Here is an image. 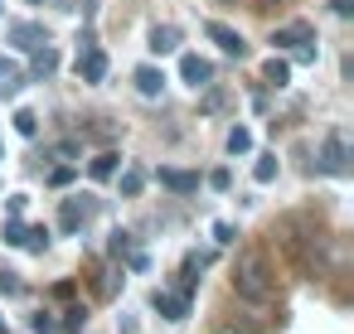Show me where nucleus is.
<instances>
[{
  "mask_svg": "<svg viewBox=\"0 0 354 334\" xmlns=\"http://www.w3.org/2000/svg\"><path fill=\"white\" fill-rule=\"evenodd\" d=\"M214 6H238V0H214Z\"/></svg>",
  "mask_w": 354,
  "mask_h": 334,
  "instance_id": "38",
  "label": "nucleus"
},
{
  "mask_svg": "<svg viewBox=\"0 0 354 334\" xmlns=\"http://www.w3.org/2000/svg\"><path fill=\"white\" fill-rule=\"evenodd\" d=\"M83 136H88V141H112L117 126H83Z\"/></svg>",
  "mask_w": 354,
  "mask_h": 334,
  "instance_id": "30",
  "label": "nucleus"
},
{
  "mask_svg": "<svg viewBox=\"0 0 354 334\" xmlns=\"http://www.w3.org/2000/svg\"><path fill=\"white\" fill-rule=\"evenodd\" d=\"M141 189H146V170H127V175H122V194H127V199H136Z\"/></svg>",
  "mask_w": 354,
  "mask_h": 334,
  "instance_id": "22",
  "label": "nucleus"
},
{
  "mask_svg": "<svg viewBox=\"0 0 354 334\" xmlns=\"http://www.w3.org/2000/svg\"><path fill=\"white\" fill-rule=\"evenodd\" d=\"M25 286H20V271H10V266H0V295H20Z\"/></svg>",
  "mask_w": 354,
  "mask_h": 334,
  "instance_id": "24",
  "label": "nucleus"
},
{
  "mask_svg": "<svg viewBox=\"0 0 354 334\" xmlns=\"http://www.w3.org/2000/svg\"><path fill=\"white\" fill-rule=\"evenodd\" d=\"M160 184L170 194H194L199 189V175H189V170H160Z\"/></svg>",
  "mask_w": 354,
  "mask_h": 334,
  "instance_id": "12",
  "label": "nucleus"
},
{
  "mask_svg": "<svg viewBox=\"0 0 354 334\" xmlns=\"http://www.w3.org/2000/svg\"><path fill=\"white\" fill-rule=\"evenodd\" d=\"M117 291H122V271H117V266H107V271L97 276V295H102V300H112Z\"/></svg>",
  "mask_w": 354,
  "mask_h": 334,
  "instance_id": "18",
  "label": "nucleus"
},
{
  "mask_svg": "<svg viewBox=\"0 0 354 334\" xmlns=\"http://www.w3.org/2000/svg\"><path fill=\"white\" fill-rule=\"evenodd\" d=\"M180 49V30L175 25H156L151 30V54H175Z\"/></svg>",
  "mask_w": 354,
  "mask_h": 334,
  "instance_id": "13",
  "label": "nucleus"
},
{
  "mask_svg": "<svg viewBox=\"0 0 354 334\" xmlns=\"http://www.w3.org/2000/svg\"><path fill=\"white\" fill-rule=\"evenodd\" d=\"M78 78H83V83H102V78H107V54H102L97 44L78 49Z\"/></svg>",
  "mask_w": 354,
  "mask_h": 334,
  "instance_id": "6",
  "label": "nucleus"
},
{
  "mask_svg": "<svg viewBox=\"0 0 354 334\" xmlns=\"http://www.w3.org/2000/svg\"><path fill=\"white\" fill-rule=\"evenodd\" d=\"M330 6H335V15H339V20H349V15H354V0H330Z\"/></svg>",
  "mask_w": 354,
  "mask_h": 334,
  "instance_id": "36",
  "label": "nucleus"
},
{
  "mask_svg": "<svg viewBox=\"0 0 354 334\" xmlns=\"http://www.w3.org/2000/svg\"><path fill=\"white\" fill-rule=\"evenodd\" d=\"M204 35H209V39H214L228 59H248V39H243L238 30H228L223 20H209V25H204Z\"/></svg>",
  "mask_w": 354,
  "mask_h": 334,
  "instance_id": "5",
  "label": "nucleus"
},
{
  "mask_svg": "<svg viewBox=\"0 0 354 334\" xmlns=\"http://www.w3.org/2000/svg\"><path fill=\"white\" fill-rule=\"evenodd\" d=\"M233 291L248 300V305H272L277 295V281H272V266L257 247H243L238 262H233Z\"/></svg>",
  "mask_w": 354,
  "mask_h": 334,
  "instance_id": "1",
  "label": "nucleus"
},
{
  "mask_svg": "<svg viewBox=\"0 0 354 334\" xmlns=\"http://www.w3.org/2000/svg\"><path fill=\"white\" fill-rule=\"evenodd\" d=\"M320 170L335 175V179H344V175L354 170V141H349V126H335V131L325 136V146H320Z\"/></svg>",
  "mask_w": 354,
  "mask_h": 334,
  "instance_id": "2",
  "label": "nucleus"
},
{
  "mask_svg": "<svg viewBox=\"0 0 354 334\" xmlns=\"http://www.w3.org/2000/svg\"><path fill=\"white\" fill-rule=\"evenodd\" d=\"M0 160H6V150H0Z\"/></svg>",
  "mask_w": 354,
  "mask_h": 334,
  "instance_id": "41",
  "label": "nucleus"
},
{
  "mask_svg": "<svg viewBox=\"0 0 354 334\" xmlns=\"http://www.w3.org/2000/svg\"><path fill=\"white\" fill-rule=\"evenodd\" d=\"M20 83H25L20 63H10V59H0V97H15V92H20Z\"/></svg>",
  "mask_w": 354,
  "mask_h": 334,
  "instance_id": "14",
  "label": "nucleus"
},
{
  "mask_svg": "<svg viewBox=\"0 0 354 334\" xmlns=\"http://www.w3.org/2000/svg\"><path fill=\"white\" fill-rule=\"evenodd\" d=\"M248 150H252V131L248 126H233L228 131V155H248Z\"/></svg>",
  "mask_w": 354,
  "mask_h": 334,
  "instance_id": "17",
  "label": "nucleus"
},
{
  "mask_svg": "<svg viewBox=\"0 0 354 334\" xmlns=\"http://www.w3.org/2000/svg\"><path fill=\"white\" fill-rule=\"evenodd\" d=\"M209 184H214V189H228V184H233V175H228V170H214V175H209Z\"/></svg>",
  "mask_w": 354,
  "mask_h": 334,
  "instance_id": "34",
  "label": "nucleus"
},
{
  "mask_svg": "<svg viewBox=\"0 0 354 334\" xmlns=\"http://www.w3.org/2000/svg\"><path fill=\"white\" fill-rule=\"evenodd\" d=\"M223 107H228V92L209 83V92H204V102H199V112H209V117H214V112H223Z\"/></svg>",
  "mask_w": 354,
  "mask_h": 334,
  "instance_id": "20",
  "label": "nucleus"
},
{
  "mask_svg": "<svg viewBox=\"0 0 354 334\" xmlns=\"http://www.w3.org/2000/svg\"><path fill=\"white\" fill-rule=\"evenodd\" d=\"M15 131H20V136H39V117H35L30 107H20V112H15Z\"/></svg>",
  "mask_w": 354,
  "mask_h": 334,
  "instance_id": "21",
  "label": "nucleus"
},
{
  "mask_svg": "<svg viewBox=\"0 0 354 334\" xmlns=\"http://www.w3.org/2000/svg\"><path fill=\"white\" fill-rule=\"evenodd\" d=\"M131 252H136V247H131V233L117 228V233H112V257H131Z\"/></svg>",
  "mask_w": 354,
  "mask_h": 334,
  "instance_id": "26",
  "label": "nucleus"
},
{
  "mask_svg": "<svg viewBox=\"0 0 354 334\" xmlns=\"http://www.w3.org/2000/svg\"><path fill=\"white\" fill-rule=\"evenodd\" d=\"M151 305H156L165 320H185V315H189V295H185V291H156Z\"/></svg>",
  "mask_w": 354,
  "mask_h": 334,
  "instance_id": "8",
  "label": "nucleus"
},
{
  "mask_svg": "<svg viewBox=\"0 0 354 334\" xmlns=\"http://www.w3.org/2000/svg\"><path fill=\"white\" fill-rule=\"evenodd\" d=\"M20 242H25V223L10 218V223H6V247H20Z\"/></svg>",
  "mask_w": 354,
  "mask_h": 334,
  "instance_id": "27",
  "label": "nucleus"
},
{
  "mask_svg": "<svg viewBox=\"0 0 354 334\" xmlns=\"http://www.w3.org/2000/svg\"><path fill=\"white\" fill-rule=\"evenodd\" d=\"M25 204H30L25 194H10V204H6V208H10V218H20V213H25Z\"/></svg>",
  "mask_w": 354,
  "mask_h": 334,
  "instance_id": "35",
  "label": "nucleus"
},
{
  "mask_svg": "<svg viewBox=\"0 0 354 334\" xmlns=\"http://www.w3.org/2000/svg\"><path fill=\"white\" fill-rule=\"evenodd\" d=\"M73 155H78V146H73V141H64V146H54V160H73Z\"/></svg>",
  "mask_w": 354,
  "mask_h": 334,
  "instance_id": "33",
  "label": "nucleus"
},
{
  "mask_svg": "<svg viewBox=\"0 0 354 334\" xmlns=\"http://www.w3.org/2000/svg\"><path fill=\"white\" fill-rule=\"evenodd\" d=\"M6 39H10L15 49H25V54H30V49H39V44H49V30H44L39 20H15V25L6 30Z\"/></svg>",
  "mask_w": 354,
  "mask_h": 334,
  "instance_id": "4",
  "label": "nucleus"
},
{
  "mask_svg": "<svg viewBox=\"0 0 354 334\" xmlns=\"http://www.w3.org/2000/svg\"><path fill=\"white\" fill-rule=\"evenodd\" d=\"M117 165H122V155H117V150H102V155H93V160H88V175H93V179H112V175H117Z\"/></svg>",
  "mask_w": 354,
  "mask_h": 334,
  "instance_id": "15",
  "label": "nucleus"
},
{
  "mask_svg": "<svg viewBox=\"0 0 354 334\" xmlns=\"http://www.w3.org/2000/svg\"><path fill=\"white\" fill-rule=\"evenodd\" d=\"M214 334H257V329H252V324H238V320H223Z\"/></svg>",
  "mask_w": 354,
  "mask_h": 334,
  "instance_id": "31",
  "label": "nucleus"
},
{
  "mask_svg": "<svg viewBox=\"0 0 354 334\" xmlns=\"http://www.w3.org/2000/svg\"><path fill=\"white\" fill-rule=\"evenodd\" d=\"M20 247H30V252H49V228H25V242Z\"/></svg>",
  "mask_w": 354,
  "mask_h": 334,
  "instance_id": "23",
  "label": "nucleus"
},
{
  "mask_svg": "<svg viewBox=\"0 0 354 334\" xmlns=\"http://www.w3.org/2000/svg\"><path fill=\"white\" fill-rule=\"evenodd\" d=\"M131 78H136V92H141V97H160V92H165V73L151 68V63H141Z\"/></svg>",
  "mask_w": 354,
  "mask_h": 334,
  "instance_id": "11",
  "label": "nucleus"
},
{
  "mask_svg": "<svg viewBox=\"0 0 354 334\" xmlns=\"http://www.w3.org/2000/svg\"><path fill=\"white\" fill-rule=\"evenodd\" d=\"M35 6H39V0H35Z\"/></svg>",
  "mask_w": 354,
  "mask_h": 334,
  "instance_id": "43",
  "label": "nucleus"
},
{
  "mask_svg": "<svg viewBox=\"0 0 354 334\" xmlns=\"http://www.w3.org/2000/svg\"><path fill=\"white\" fill-rule=\"evenodd\" d=\"M310 39H315V30H310L306 20H291V25H281V30L272 35L277 49H296V44H310Z\"/></svg>",
  "mask_w": 354,
  "mask_h": 334,
  "instance_id": "9",
  "label": "nucleus"
},
{
  "mask_svg": "<svg viewBox=\"0 0 354 334\" xmlns=\"http://www.w3.org/2000/svg\"><path fill=\"white\" fill-rule=\"evenodd\" d=\"M0 334H10V329H6V315H0Z\"/></svg>",
  "mask_w": 354,
  "mask_h": 334,
  "instance_id": "40",
  "label": "nucleus"
},
{
  "mask_svg": "<svg viewBox=\"0 0 354 334\" xmlns=\"http://www.w3.org/2000/svg\"><path fill=\"white\" fill-rule=\"evenodd\" d=\"M262 78H267V88H286V78H291V63H286V59H267Z\"/></svg>",
  "mask_w": 354,
  "mask_h": 334,
  "instance_id": "16",
  "label": "nucleus"
},
{
  "mask_svg": "<svg viewBox=\"0 0 354 334\" xmlns=\"http://www.w3.org/2000/svg\"><path fill=\"white\" fill-rule=\"evenodd\" d=\"M35 334H64V329H59V320H54V315H44V310H39V315H35Z\"/></svg>",
  "mask_w": 354,
  "mask_h": 334,
  "instance_id": "28",
  "label": "nucleus"
},
{
  "mask_svg": "<svg viewBox=\"0 0 354 334\" xmlns=\"http://www.w3.org/2000/svg\"><path fill=\"white\" fill-rule=\"evenodd\" d=\"M35 54V63H30V78H39V83H49L54 73H59V49H49V44H39V49H30Z\"/></svg>",
  "mask_w": 354,
  "mask_h": 334,
  "instance_id": "10",
  "label": "nucleus"
},
{
  "mask_svg": "<svg viewBox=\"0 0 354 334\" xmlns=\"http://www.w3.org/2000/svg\"><path fill=\"white\" fill-rule=\"evenodd\" d=\"M180 78H185L189 88H209V83H214V63L199 59V54H185V59H180Z\"/></svg>",
  "mask_w": 354,
  "mask_h": 334,
  "instance_id": "7",
  "label": "nucleus"
},
{
  "mask_svg": "<svg viewBox=\"0 0 354 334\" xmlns=\"http://www.w3.org/2000/svg\"><path fill=\"white\" fill-rule=\"evenodd\" d=\"M83 324H88V310H83V305H68V310H64V320H59V329H64V334H78Z\"/></svg>",
  "mask_w": 354,
  "mask_h": 334,
  "instance_id": "19",
  "label": "nucleus"
},
{
  "mask_svg": "<svg viewBox=\"0 0 354 334\" xmlns=\"http://www.w3.org/2000/svg\"><path fill=\"white\" fill-rule=\"evenodd\" d=\"M93 213H97V199H93V194H73V199H64V208H59V228H64V233H83V228L93 223Z\"/></svg>",
  "mask_w": 354,
  "mask_h": 334,
  "instance_id": "3",
  "label": "nucleus"
},
{
  "mask_svg": "<svg viewBox=\"0 0 354 334\" xmlns=\"http://www.w3.org/2000/svg\"><path fill=\"white\" fill-rule=\"evenodd\" d=\"M209 262H214V252H189V257H185V271H204Z\"/></svg>",
  "mask_w": 354,
  "mask_h": 334,
  "instance_id": "29",
  "label": "nucleus"
},
{
  "mask_svg": "<svg viewBox=\"0 0 354 334\" xmlns=\"http://www.w3.org/2000/svg\"><path fill=\"white\" fill-rule=\"evenodd\" d=\"M0 15H6V10H0Z\"/></svg>",
  "mask_w": 354,
  "mask_h": 334,
  "instance_id": "42",
  "label": "nucleus"
},
{
  "mask_svg": "<svg viewBox=\"0 0 354 334\" xmlns=\"http://www.w3.org/2000/svg\"><path fill=\"white\" fill-rule=\"evenodd\" d=\"M252 175H257V184H272V179H277V155H262Z\"/></svg>",
  "mask_w": 354,
  "mask_h": 334,
  "instance_id": "25",
  "label": "nucleus"
},
{
  "mask_svg": "<svg viewBox=\"0 0 354 334\" xmlns=\"http://www.w3.org/2000/svg\"><path fill=\"white\" fill-rule=\"evenodd\" d=\"M68 179H73V165H59V170H49V184H59V189H64Z\"/></svg>",
  "mask_w": 354,
  "mask_h": 334,
  "instance_id": "32",
  "label": "nucleus"
},
{
  "mask_svg": "<svg viewBox=\"0 0 354 334\" xmlns=\"http://www.w3.org/2000/svg\"><path fill=\"white\" fill-rule=\"evenodd\" d=\"M214 237L218 242H233V223H214Z\"/></svg>",
  "mask_w": 354,
  "mask_h": 334,
  "instance_id": "37",
  "label": "nucleus"
},
{
  "mask_svg": "<svg viewBox=\"0 0 354 334\" xmlns=\"http://www.w3.org/2000/svg\"><path fill=\"white\" fill-rule=\"evenodd\" d=\"M257 6H281V0H257Z\"/></svg>",
  "mask_w": 354,
  "mask_h": 334,
  "instance_id": "39",
  "label": "nucleus"
}]
</instances>
